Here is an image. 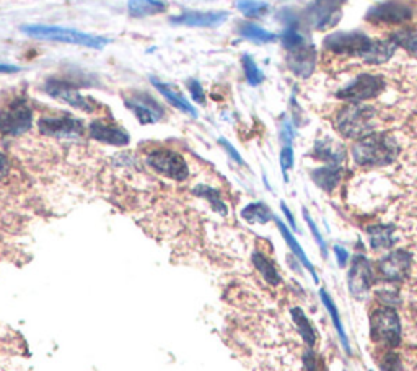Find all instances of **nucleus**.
<instances>
[{
    "label": "nucleus",
    "mask_w": 417,
    "mask_h": 371,
    "mask_svg": "<svg viewBox=\"0 0 417 371\" xmlns=\"http://www.w3.org/2000/svg\"><path fill=\"white\" fill-rule=\"evenodd\" d=\"M20 67L13 64H2L0 62V74H17Z\"/></svg>",
    "instance_id": "44"
},
{
    "label": "nucleus",
    "mask_w": 417,
    "mask_h": 371,
    "mask_svg": "<svg viewBox=\"0 0 417 371\" xmlns=\"http://www.w3.org/2000/svg\"><path fill=\"white\" fill-rule=\"evenodd\" d=\"M393 227H385V225H376L369 228V238L370 245L374 249H386L391 248L395 243L393 236Z\"/></svg>",
    "instance_id": "26"
},
{
    "label": "nucleus",
    "mask_w": 417,
    "mask_h": 371,
    "mask_svg": "<svg viewBox=\"0 0 417 371\" xmlns=\"http://www.w3.org/2000/svg\"><path fill=\"white\" fill-rule=\"evenodd\" d=\"M290 316H292L295 326H297V329H299L300 337L306 344V347L313 349L316 344V334H315L313 326H311L308 321V318H306V314L303 313V309L292 308L290 309Z\"/></svg>",
    "instance_id": "24"
},
{
    "label": "nucleus",
    "mask_w": 417,
    "mask_h": 371,
    "mask_svg": "<svg viewBox=\"0 0 417 371\" xmlns=\"http://www.w3.org/2000/svg\"><path fill=\"white\" fill-rule=\"evenodd\" d=\"M385 88V80L378 75L362 74L355 77L349 85L338 91V98L353 101V103H362L365 100H371L378 96Z\"/></svg>",
    "instance_id": "7"
},
{
    "label": "nucleus",
    "mask_w": 417,
    "mask_h": 371,
    "mask_svg": "<svg viewBox=\"0 0 417 371\" xmlns=\"http://www.w3.org/2000/svg\"><path fill=\"white\" fill-rule=\"evenodd\" d=\"M7 173H8V160L4 154H0V180L7 176Z\"/></svg>",
    "instance_id": "43"
},
{
    "label": "nucleus",
    "mask_w": 417,
    "mask_h": 371,
    "mask_svg": "<svg viewBox=\"0 0 417 371\" xmlns=\"http://www.w3.org/2000/svg\"><path fill=\"white\" fill-rule=\"evenodd\" d=\"M320 298L321 302H323L326 311L329 313L331 316V321H333L336 330H338V335H339V340L341 344H343V347L346 350V353H350V347H349V339H348V334H346L344 326H343V321H341V316H339V311L338 308H336V303L333 302V298L329 297V293L326 292V290H320Z\"/></svg>",
    "instance_id": "21"
},
{
    "label": "nucleus",
    "mask_w": 417,
    "mask_h": 371,
    "mask_svg": "<svg viewBox=\"0 0 417 371\" xmlns=\"http://www.w3.org/2000/svg\"><path fill=\"white\" fill-rule=\"evenodd\" d=\"M280 41H282L284 48L290 50V53H294V50L300 49L301 46H305V41H303V36L299 32H295L294 28H289L285 29L282 38H280Z\"/></svg>",
    "instance_id": "33"
},
{
    "label": "nucleus",
    "mask_w": 417,
    "mask_h": 371,
    "mask_svg": "<svg viewBox=\"0 0 417 371\" xmlns=\"http://www.w3.org/2000/svg\"><path fill=\"white\" fill-rule=\"evenodd\" d=\"M241 64H243L246 82H248L251 86H258L259 83H263L264 74L261 72L259 67L256 65L254 59L251 58V55H243V59H241Z\"/></svg>",
    "instance_id": "32"
},
{
    "label": "nucleus",
    "mask_w": 417,
    "mask_h": 371,
    "mask_svg": "<svg viewBox=\"0 0 417 371\" xmlns=\"http://www.w3.org/2000/svg\"><path fill=\"white\" fill-rule=\"evenodd\" d=\"M46 91L53 98L65 101V103L72 106L75 109L85 111V113H93L95 104L90 101L87 96L80 95V91L74 86H70L65 82H59V80H49L46 85Z\"/></svg>",
    "instance_id": "14"
},
{
    "label": "nucleus",
    "mask_w": 417,
    "mask_h": 371,
    "mask_svg": "<svg viewBox=\"0 0 417 371\" xmlns=\"http://www.w3.org/2000/svg\"><path fill=\"white\" fill-rule=\"evenodd\" d=\"M395 49L396 44L393 41H371L370 48L362 55V59L369 64H383L391 59V55L395 54Z\"/></svg>",
    "instance_id": "23"
},
{
    "label": "nucleus",
    "mask_w": 417,
    "mask_h": 371,
    "mask_svg": "<svg viewBox=\"0 0 417 371\" xmlns=\"http://www.w3.org/2000/svg\"><path fill=\"white\" fill-rule=\"evenodd\" d=\"M370 334L376 344L398 347L401 344V319L393 308H378L370 316Z\"/></svg>",
    "instance_id": "4"
},
{
    "label": "nucleus",
    "mask_w": 417,
    "mask_h": 371,
    "mask_svg": "<svg viewBox=\"0 0 417 371\" xmlns=\"http://www.w3.org/2000/svg\"><path fill=\"white\" fill-rule=\"evenodd\" d=\"M315 48L313 46H301L300 49L294 50L289 55V67L295 75L301 79H308L315 69Z\"/></svg>",
    "instance_id": "17"
},
{
    "label": "nucleus",
    "mask_w": 417,
    "mask_h": 371,
    "mask_svg": "<svg viewBox=\"0 0 417 371\" xmlns=\"http://www.w3.org/2000/svg\"><path fill=\"white\" fill-rule=\"evenodd\" d=\"M275 220V223H278V228H279V231H280V235H282V238L285 240V243H287V246L290 248V251H292V254L295 257L299 259V262L301 264V266L303 267H306V271H308L311 276H313V281L315 282H320V278H318V274H316V271H315V267H313V264L310 262V259H308V256H306L305 254V251H303V248L300 246V243L295 240V236L292 235V231L289 230L287 228V225H285V223H282L279 220V218H274Z\"/></svg>",
    "instance_id": "18"
},
{
    "label": "nucleus",
    "mask_w": 417,
    "mask_h": 371,
    "mask_svg": "<svg viewBox=\"0 0 417 371\" xmlns=\"http://www.w3.org/2000/svg\"><path fill=\"white\" fill-rule=\"evenodd\" d=\"M38 129L41 134L56 139H78L83 134V124L70 116L39 119Z\"/></svg>",
    "instance_id": "11"
},
{
    "label": "nucleus",
    "mask_w": 417,
    "mask_h": 371,
    "mask_svg": "<svg viewBox=\"0 0 417 371\" xmlns=\"http://www.w3.org/2000/svg\"><path fill=\"white\" fill-rule=\"evenodd\" d=\"M238 33L241 36L249 39V41H254V43H261V44H266V43H274L278 36H275L274 33L271 32H266L264 28L258 27V25H253V23H243L241 27L238 28Z\"/></svg>",
    "instance_id": "27"
},
{
    "label": "nucleus",
    "mask_w": 417,
    "mask_h": 371,
    "mask_svg": "<svg viewBox=\"0 0 417 371\" xmlns=\"http://www.w3.org/2000/svg\"><path fill=\"white\" fill-rule=\"evenodd\" d=\"M313 154L316 158L324 160L329 165H339V161L343 160V151L338 149H333L331 142H316Z\"/></svg>",
    "instance_id": "30"
},
{
    "label": "nucleus",
    "mask_w": 417,
    "mask_h": 371,
    "mask_svg": "<svg viewBox=\"0 0 417 371\" xmlns=\"http://www.w3.org/2000/svg\"><path fill=\"white\" fill-rule=\"evenodd\" d=\"M376 111L362 103H349L336 116V127L348 139H362L374 134Z\"/></svg>",
    "instance_id": "3"
},
{
    "label": "nucleus",
    "mask_w": 417,
    "mask_h": 371,
    "mask_svg": "<svg viewBox=\"0 0 417 371\" xmlns=\"http://www.w3.org/2000/svg\"><path fill=\"white\" fill-rule=\"evenodd\" d=\"M413 266V256L406 251H391L380 259V276L388 282H403Z\"/></svg>",
    "instance_id": "10"
},
{
    "label": "nucleus",
    "mask_w": 417,
    "mask_h": 371,
    "mask_svg": "<svg viewBox=\"0 0 417 371\" xmlns=\"http://www.w3.org/2000/svg\"><path fill=\"white\" fill-rule=\"evenodd\" d=\"M396 46H403L404 49L411 50V53H417V33L416 32H401L396 33L391 38Z\"/></svg>",
    "instance_id": "34"
},
{
    "label": "nucleus",
    "mask_w": 417,
    "mask_h": 371,
    "mask_svg": "<svg viewBox=\"0 0 417 371\" xmlns=\"http://www.w3.org/2000/svg\"><path fill=\"white\" fill-rule=\"evenodd\" d=\"M280 208H282L284 215L287 217V220H289V223H290V227H292V228H297V223H295V218H294V215H292V213H290V210H289V208H287V205L284 204V202H282V204H280Z\"/></svg>",
    "instance_id": "45"
},
{
    "label": "nucleus",
    "mask_w": 417,
    "mask_h": 371,
    "mask_svg": "<svg viewBox=\"0 0 417 371\" xmlns=\"http://www.w3.org/2000/svg\"><path fill=\"white\" fill-rule=\"evenodd\" d=\"M303 217H305L306 225H308V228H310L311 235L315 236V240H316V243H318V246H320V249H321V252H323V257H326V256H328V248H326V243H324V240H323V236H321V233H320V230H318V227H316V223H315L313 220H311V217H310L308 210H303Z\"/></svg>",
    "instance_id": "35"
},
{
    "label": "nucleus",
    "mask_w": 417,
    "mask_h": 371,
    "mask_svg": "<svg viewBox=\"0 0 417 371\" xmlns=\"http://www.w3.org/2000/svg\"><path fill=\"white\" fill-rule=\"evenodd\" d=\"M303 365H305L306 371H321L320 360H318V357H316V353L311 349H308L303 353Z\"/></svg>",
    "instance_id": "39"
},
{
    "label": "nucleus",
    "mask_w": 417,
    "mask_h": 371,
    "mask_svg": "<svg viewBox=\"0 0 417 371\" xmlns=\"http://www.w3.org/2000/svg\"><path fill=\"white\" fill-rule=\"evenodd\" d=\"M294 166V150L290 145H285L280 151V168H282L284 177L287 181V171Z\"/></svg>",
    "instance_id": "37"
},
{
    "label": "nucleus",
    "mask_w": 417,
    "mask_h": 371,
    "mask_svg": "<svg viewBox=\"0 0 417 371\" xmlns=\"http://www.w3.org/2000/svg\"><path fill=\"white\" fill-rule=\"evenodd\" d=\"M88 134L95 140L118 147L128 145L130 140L129 134L123 127L111 123H104V121H93V123L88 126Z\"/></svg>",
    "instance_id": "16"
},
{
    "label": "nucleus",
    "mask_w": 417,
    "mask_h": 371,
    "mask_svg": "<svg viewBox=\"0 0 417 371\" xmlns=\"http://www.w3.org/2000/svg\"><path fill=\"white\" fill-rule=\"evenodd\" d=\"M311 180L323 191L333 192L341 181V168L339 165L321 166L318 170L311 171Z\"/></svg>",
    "instance_id": "20"
},
{
    "label": "nucleus",
    "mask_w": 417,
    "mask_h": 371,
    "mask_svg": "<svg viewBox=\"0 0 417 371\" xmlns=\"http://www.w3.org/2000/svg\"><path fill=\"white\" fill-rule=\"evenodd\" d=\"M188 88H189V93H191V96H193V100L196 101V103H199V104L205 103L203 85H200L198 80H196V79L188 80Z\"/></svg>",
    "instance_id": "38"
},
{
    "label": "nucleus",
    "mask_w": 417,
    "mask_h": 371,
    "mask_svg": "<svg viewBox=\"0 0 417 371\" xmlns=\"http://www.w3.org/2000/svg\"><path fill=\"white\" fill-rule=\"evenodd\" d=\"M147 163L150 168L160 175L170 177L175 181H184L189 176V168L183 156L177 151L168 149H158L150 151L147 156Z\"/></svg>",
    "instance_id": "6"
},
{
    "label": "nucleus",
    "mask_w": 417,
    "mask_h": 371,
    "mask_svg": "<svg viewBox=\"0 0 417 371\" xmlns=\"http://www.w3.org/2000/svg\"><path fill=\"white\" fill-rule=\"evenodd\" d=\"M194 194L203 197V199L209 201V204L212 205V208L215 212H219L220 215H227V205H225V202L222 201V197H220L219 191H215L214 187H209V186H198L194 187Z\"/></svg>",
    "instance_id": "29"
},
{
    "label": "nucleus",
    "mask_w": 417,
    "mask_h": 371,
    "mask_svg": "<svg viewBox=\"0 0 417 371\" xmlns=\"http://www.w3.org/2000/svg\"><path fill=\"white\" fill-rule=\"evenodd\" d=\"M324 48L338 54H353L362 58L370 48L371 39L360 33H338L324 39Z\"/></svg>",
    "instance_id": "9"
},
{
    "label": "nucleus",
    "mask_w": 417,
    "mask_h": 371,
    "mask_svg": "<svg viewBox=\"0 0 417 371\" xmlns=\"http://www.w3.org/2000/svg\"><path fill=\"white\" fill-rule=\"evenodd\" d=\"M241 217L249 223H268L273 220L274 215L269 210L268 205H264L263 202H254V204H248L243 210H241Z\"/></svg>",
    "instance_id": "28"
},
{
    "label": "nucleus",
    "mask_w": 417,
    "mask_h": 371,
    "mask_svg": "<svg viewBox=\"0 0 417 371\" xmlns=\"http://www.w3.org/2000/svg\"><path fill=\"white\" fill-rule=\"evenodd\" d=\"M282 140H284V144L285 145H290V142H292V139H294V130H292V126H290L289 123H284V126H282Z\"/></svg>",
    "instance_id": "42"
},
{
    "label": "nucleus",
    "mask_w": 417,
    "mask_h": 371,
    "mask_svg": "<svg viewBox=\"0 0 417 371\" xmlns=\"http://www.w3.org/2000/svg\"><path fill=\"white\" fill-rule=\"evenodd\" d=\"M399 154V147L391 135L370 134L355 142L353 158L359 166H386L393 163Z\"/></svg>",
    "instance_id": "1"
},
{
    "label": "nucleus",
    "mask_w": 417,
    "mask_h": 371,
    "mask_svg": "<svg viewBox=\"0 0 417 371\" xmlns=\"http://www.w3.org/2000/svg\"><path fill=\"white\" fill-rule=\"evenodd\" d=\"M237 8L245 17L258 18L268 13L269 5L266 2H259V0H238Z\"/></svg>",
    "instance_id": "31"
},
{
    "label": "nucleus",
    "mask_w": 417,
    "mask_h": 371,
    "mask_svg": "<svg viewBox=\"0 0 417 371\" xmlns=\"http://www.w3.org/2000/svg\"><path fill=\"white\" fill-rule=\"evenodd\" d=\"M334 254H336V261H338V266L339 267H346L349 262V252L348 249L343 248V246H334Z\"/></svg>",
    "instance_id": "40"
},
{
    "label": "nucleus",
    "mask_w": 417,
    "mask_h": 371,
    "mask_svg": "<svg viewBox=\"0 0 417 371\" xmlns=\"http://www.w3.org/2000/svg\"><path fill=\"white\" fill-rule=\"evenodd\" d=\"M22 33L28 34L29 38L43 39V41L77 44L92 49H102L109 43L108 38L95 36V34L82 33L70 28L51 27V25H27V27L22 28Z\"/></svg>",
    "instance_id": "2"
},
{
    "label": "nucleus",
    "mask_w": 417,
    "mask_h": 371,
    "mask_svg": "<svg viewBox=\"0 0 417 371\" xmlns=\"http://www.w3.org/2000/svg\"><path fill=\"white\" fill-rule=\"evenodd\" d=\"M128 10L132 17L144 18L165 12L167 10V4L163 0H129Z\"/></svg>",
    "instance_id": "22"
},
{
    "label": "nucleus",
    "mask_w": 417,
    "mask_h": 371,
    "mask_svg": "<svg viewBox=\"0 0 417 371\" xmlns=\"http://www.w3.org/2000/svg\"><path fill=\"white\" fill-rule=\"evenodd\" d=\"M253 264H254V267L258 269V272L261 274V276H263L264 281L269 283V285L275 287V285H279L280 281H282V278H280V276H279L278 269H275V266H274V262L271 261V259L266 257L263 252H259V251L253 252Z\"/></svg>",
    "instance_id": "25"
},
{
    "label": "nucleus",
    "mask_w": 417,
    "mask_h": 371,
    "mask_svg": "<svg viewBox=\"0 0 417 371\" xmlns=\"http://www.w3.org/2000/svg\"><path fill=\"white\" fill-rule=\"evenodd\" d=\"M33 126V111L25 100H13L0 109V132L5 135H23Z\"/></svg>",
    "instance_id": "5"
},
{
    "label": "nucleus",
    "mask_w": 417,
    "mask_h": 371,
    "mask_svg": "<svg viewBox=\"0 0 417 371\" xmlns=\"http://www.w3.org/2000/svg\"><path fill=\"white\" fill-rule=\"evenodd\" d=\"M124 101L142 124H153L163 118V108L147 93H135Z\"/></svg>",
    "instance_id": "13"
},
{
    "label": "nucleus",
    "mask_w": 417,
    "mask_h": 371,
    "mask_svg": "<svg viewBox=\"0 0 417 371\" xmlns=\"http://www.w3.org/2000/svg\"><path fill=\"white\" fill-rule=\"evenodd\" d=\"M375 276H374V267L369 259L362 254L353 257V266L349 269L348 274V285L349 292L355 298H364L367 293H369L370 287L374 285Z\"/></svg>",
    "instance_id": "8"
},
{
    "label": "nucleus",
    "mask_w": 417,
    "mask_h": 371,
    "mask_svg": "<svg viewBox=\"0 0 417 371\" xmlns=\"http://www.w3.org/2000/svg\"><path fill=\"white\" fill-rule=\"evenodd\" d=\"M228 18V12H184L178 17H172L170 22L179 27L209 28L219 27Z\"/></svg>",
    "instance_id": "15"
},
{
    "label": "nucleus",
    "mask_w": 417,
    "mask_h": 371,
    "mask_svg": "<svg viewBox=\"0 0 417 371\" xmlns=\"http://www.w3.org/2000/svg\"><path fill=\"white\" fill-rule=\"evenodd\" d=\"M219 142H220V145H222V147H224V149H225V150H227V154H228L230 156H232V158H233L235 161H237V163H238V165H245V161H243V158H241V156H240V154H238V151L233 149V145H232V144H228V142H227V140H225V139H220Z\"/></svg>",
    "instance_id": "41"
},
{
    "label": "nucleus",
    "mask_w": 417,
    "mask_h": 371,
    "mask_svg": "<svg viewBox=\"0 0 417 371\" xmlns=\"http://www.w3.org/2000/svg\"><path fill=\"white\" fill-rule=\"evenodd\" d=\"M152 83H153L155 88H157L160 91V93H162L165 96V98H167L168 103H172L175 106V108H178L179 111H183L184 114H189L191 118H198V109H196L194 106L191 104L189 101L186 100L184 96L181 95L178 90L172 88V86L167 85V83L158 82V80H155V79H152Z\"/></svg>",
    "instance_id": "19"
},
{
    "label": "nucleus",
    "mask_w": 417,
    "mask_h": 371,
    "mask_svg": "<svg viewBox=\"0 0 417 371\" xmlns=\"http://www.w3.org/2000/svg\"><path fill=\"white\" fill-rule=\"evenodd\" d=\"M381 371H403V363L396 353H386L381 360Z\"/></svg>",
    "instance_id": "36"
},
{
    "label": "nucleus",
    "mask_w": 417,
    "mask_h": 371,
    "mask_svg": "<svg viewBox=\"0 0 417 371\" xmlns=\"http://www.w3.org/2000/svg\"><path fill=\"white\" fill-rule=\"evenodd\" d=\"M413 17V10L406 4L401 2H383L375 5L369 10L367 20L371 23H386V25H398L404 23Z\"/></svg>",
    "instance_id": "12"
}]
</instances>
